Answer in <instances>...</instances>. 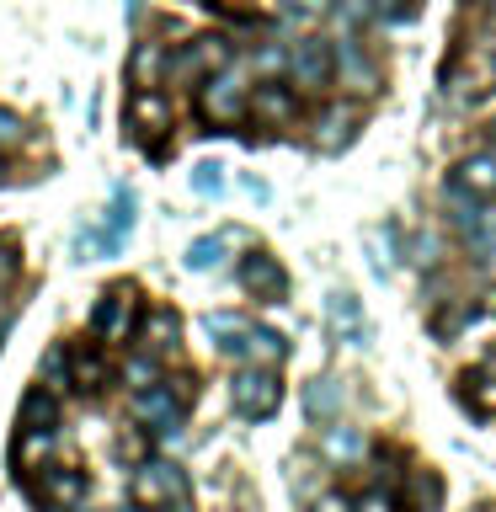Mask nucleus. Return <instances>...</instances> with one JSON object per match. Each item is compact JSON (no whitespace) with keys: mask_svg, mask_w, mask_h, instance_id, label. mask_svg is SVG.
I'll use <instances>...</instances> for the list:
<instances>
[{"mask_svg":"<svg viewBox=\"0 0 496 512\" xmlns=\"http://www.w3.org/2000/svg\"><path fill=\"white\" fill-rule=\"evenodd\" d=\"M123 512H150V507H139V502H134V507H123Z\"/></svg>","mask_w":496,"mask_h":512,"instance_id":"40","label":"nucleus"},{"mask_svg":"<svg viewBox=\"0 0 496 512\" xmlns=\"http://www.w3.org/2000/svg\"><path fill=\"white\" fill-rule=\"evenodd\" d=\"M123 6H128V16H134V11H139V0H123Z\"/></svg>","mask_w":496,"mask_h":512,"instance_id":"39","label":"nucleus"},{"mask_svg":"<svg viewBox=\"0 0 496 512\" xmlns=\"http://www.w3.org/2000/svg\"><path fill=\"white\" fill-rule=\"evenodd\" d=\"M288 75L299 91H326L336 80V48L326 38H299L288 48Z\"/></svg>","mask_w":496,"mask_h":512,"instance_id":"6","label":"nucleus"},{"mask_svg":"<svg viewBox=\"0 0 496 512\" xmlns=\"http://www.w3.org/2000/svg\"><path fill=\"white\" fill-rule=\"evenodd\" d=\"M134 320H139V288L134 283H112L91 310V336L102 347H118V342H128Z\"/></svg>","mask_w":496,"mask_h":512,"instance_id":"2","label":"nucleus"},{"mask_svg":"<svg viewBox=\"0 0 496 512\" xmlns=\"http://www.w3.org/2000/svg\"><path fill=\"white\" fill-rule=\"evenodd\" d=\"M70 368H75V390L80 395H102L112 384V363L102 352H70Z\"/></svg>","mask_w":496,"mask_h":512,"instance_id":"20","label":"nucleus"},{"mask_svg":"<svg viewBox=\"0 0 496 512\" xmlns=\"http://www.w3.org/2000/svg\"><path fill=\"white\" fill-rule=\"evenodd\" d=\"M155 374H160V368H155V352H144V358H128V368H123V379L134 384V390H150V384H160Z\"/></svg>","mask_w":496,"mask_h":512,"instance_id":"30","label":"nucleus"},{"mask_svg":"<svg viewBox=\"0 0 496 512\" xmlns=\"http://www.w3.org/2000/svg\"><path fill=\"white\" fill-rule=\"evenodd\" d=\"M192 187H198L203 198H214V192L224 187V176H219V166H214V160H203V166L192 171Z\"/></svg>","mask_w":496,"mask_h":512,"instance_id":"32","label":"nucleus"},{"mask_svg":"<svg viewBox=\"0 0 496 512\" xmlns=\"http://www.w3.org/2000/svg\"><path fill=\"white\" fill-rule=\"evenodd\" d=\"M336 75H342L352 91H374V80H379V75H374V64H368V59H363L352 43L336 48Z\"/></svg>","mask_w":496,"mask_h":512,"instance_id":"22","label":"nucleus"},{"mask_svg":"<svg viewBox=\"0 0 496 512\" xmlns=\"http://www.w3.org/2000/svg\"><path fill=\"white\" fill-rule=\"evenodd\" d=\"M128 411H134V422L150 427L155 438H171L187 406L171 395V384H150V390H134V406H128Z\"/></svg>","mask_w":496,"mask_h":512,"instance_id":"7","label":"nucleus"},{"mask_svg":"<svg viewBox=\"0 0 496 512\" xmlns=\"http://www.w3.org/2000/svg\"><path fill=\"white\" fill-rule=\"evenodd\" d=\"M203 326H208V336H224V342H219V347H230V342H235V336H240V331H246V320H240V315H208V320H203Z\"/></svg>","mask_w":496,"mask_h":512,"instance_id":"31","label":"nucleus"},{"mask_svg":"<svg viewBox=\"0 0 496 512\" xmlns=\"http://www.w3.org/2000/svg\"><path fill=\"white\" fill-rule=\"evenodd\" d=\"M326 310H331V326L342 331V342L363 347L368 336H374V331H368V320H363V310H358V299H352V294H331V304H326Z\"/></svg>","mask_w":496,"mask_h":512,"instance_id":"17","label":"nucleus"},{"mask_svg":"<svg viewBox=\"0 0 496 512\" xmlns=\"http://www.w3.org/2000/svg\"><path fill=\"white\" fill-rule=\"evenodd\" d=\"M230 400H235L240 416H251V422L272 416V411L283 406V379H278V368H256V363H246V368L235 374V384H230Z\"/></svg>","mask_w":496,"mask_h":512,"instance_id":"4","label":"nucleus"},{"mask_svg":"<svg viewBox=\"0 0 496 512\" xmlns=\"http://www.w3.org/2000/svg\"><path fill=\"white\" fill-rule=\"evenodd\" d=\"M43 390L48 395H64V390H75V368H70V347H54L43 358Z\"/></svg>","mask_w":496,"mask_h":512,"instance_id":"23","label":"nucleus"},{"mask_svg":"<svg viewBox=\"0 0 496 512\" xmlns=\"http://www.w3.org/2000/svg\"><path fill=\"white\" fill-rule=\"evenodd\" d=\"M70 512H80V507H70Z\"/></svg>","mask_w":496,"mask_h":512,"instance_id":"43","label":"nucleus"},{"mask_svg":"<svg viewBox=\"0 0 496 512\" xmlns=\"http://www.w3.org/2000/svg\"><path fill=\"white\" fill-rule=\"evenodd\" d=\"M491 128H496V123H491Z\"/></svg>","mask_w":496,"mask_h":512,"instance_id":"44","label":"nucleus"},{"mask_svg":"<svg viewBox=\"0 0 496 512\" xmlns=\"http://www.w3.org/2000/svg\"><path fill=\"white\" fill-rule=\"evenodd\" d=\"M128 224H134V192H128V187H118V192H112V219H107V235H102V246H107V251L123 240V230H128Z\"/></svg>","mask_w":496,"mask_h":512,"instance_id":"25","label":"nucleus"},{"mask_svg":"<svg viewBox=\"0 0 496 512\" xmlns=\"http://www.w3.org/2000/svg\"><path fill=\"white\" fill-rule=\"evenodd\" d=\"M320 454L331 464H358L363 459V432L358 427H331L326 438H320Z\"/></svg>","mask_w":496,"mask_h":512,"instance_id":"21","label":"nucleus"},{"mask_svg":"<svg viewBox=\"0 0 496 512\" xmlns=\"http://www.w3.org/2000/svg\"><path fill=\"white\" fill-rule=\"evenodd\" d=\"M48 454H54V427H22L16 432V448H11L16 470H38Z\"/></svg>","mask_w":496,"mask_h":512,"instance_id":"18","label":"nucleus"},{"mask_svg":"<svg viewBox=\"0 0 496 512\" xmlns=\"http://www.w3.org/2000/svg\"><path fill=\"white\" fill-rule=\"evenodd\" d=\"M219 256H224V240H219V235H203V240H192L187 267H192V272H208V267H219Z\"/></svg>","mask_w":496,"mask_h":512,"instance_id":"29","label":"nucleus"},{"mask_svg":"<svg viewBox=\"0 0 496 512\" xmlns=\"http://www.w3.org/2000/svg\"><path fill=\"white\" fill-rule=\"evenodd\" d=\"M224 352H230V358H240V363H256V368H278V363L288 358V342H283L278 331H267V326H246Z\"/></svg>","mask_w":496,"mask_h":512,"instance_id":"10","label":"nucleus"},{"mask_svg":"<svg viewBox=\"0 0 496 512\" xmlns=\"http://www.w3.org/2000/svg\"><path fill=\"white\" fill-rule=\"evenodd\" d=\"M304 406H310V416H331L342 411V390H336V379H315L310 390H304Z\"/></svg>","mask_w":496,"mask_h":512,"instance_id":"26","label":"nucleus"},{"mask_svg":"<svg viewBox=\"0 0 496 512\" xmlns=\"http://www.w3.org/2000/svg\"><path fill=\"white\" fill-rule=\"evenodd\" d=\"M54 416H59V406H54L48 390H32L22 400V427H54Z\"/></svg>","mask_w":496,"mask_h":512,"instance_id":"27","label":"nucleus"},{"mask_svg":"<svg viewBox=\"0 0 496 512\" xmlns=\"http://www.w3.org/2000/svg\"><path fill=\"white\" fill-rule=\"evenodd\" d=\"M294 112H299V96H294V86L262 80V86L251 91V118H262V123H288Z\"/></svg>","mask_w":496,"mask_h":512,"instance_id":"15","label":"nucleus"},{"mask_svg":"<svg viewBox=\"0 0 496 512\" xmlns=\"http://www.w3.org/2000/svg\"><path fill=\"white\" fill-rule=\"evenodd\" d=\"M123 118H128V128H134V139H160L171 128V102L160 96L155 86H134V96H128V107H123Z\"/></svg>","mask_w":496,"mask_h":512,"instance_id":"8","label":"nucleus"},{"mask_svg":"<svg viewBox=\"0 0 496 512\" xmlns=\"http://www.w3.org/2000/svg\"><path fill=\"white\" fill-rule=\"evenodd\" d=\"M134 502L139 507H187V475L176 470V464H166V459H144L139 470H134Z\"/></svg>","mask_w":496,"mask_h":512,"instance_id":"5","label":"nucleus"},{"mask_svg":"<svg viewBox=\"0 0 496 512\" xmlns=\"http://www.w3.org/2000/svg\"><path fill=\"white\" fill-rule=\"evenodd\" d=\"M491 11H496V0H491Z\"/></svg>","mask_w":496,"mask_h":512,"instance_id":"42","label":"nucleus"},{"mask_svg":"<svg viewBox=\"0 0 496 512\" xmlns=\"http://www.w3.org/2000/svg\"><path fill=\"white\" fill-rule=\"evenodd\" d=\"M230 64H235V43L224 38V32H203V38H192V43H182V48L171 54V75H166V80L203 86L208 75L230 70Z\"/></svg>","mask_w":496,"mask_h":512,"instance_id":"1","label":"nucleus"},{"mask_svg":"<svg viewBox=\"0 0 496 512\" xmlns=\"http://www.w3.org/2000/svg\"><path fill=\"white\" fill-rule=\"evenodd\" d=\"M352 134H358V107H352V102H342V107H326V112H320V123H315V144H320L326 155L347 150V144H352Z\"/></svg>","mask_w":496,"mask_h":512,"instance_id":"13","label":"nucleus"},{"mask_svg":"<svg viewBox=\"0 0 496 512\" xmlns=\"http://www.w3.org/2000/svg\"><path fill=\"white\" fill-rule=\"evenodd\" d=\"M363 512H390V496H384V491H374V496L363 502Z\"/></svg>","mask_w":496,"mask_h":512,"instance_id":"38","label":"nucleus"},{"mask_svg":"<svg viewBox=\"0 0 496 512\" xmlns=\"http://www.w3.org/2000/svg\"><path fill=\"white\" fill-rule=\"evenodd\" d=\"M0 176H6V166H0Z\"/></svg>","mask_w":496,"mask_h":512,"instance_id":"41","label":"nucleus"},{"mask_svg":"<svg viewBox=\"0 0 496 512\" xmlns=\"http://www.w3.org/2000/svg\"><path fill=\"white\" fill-rule=\"evenodd\" d=\"M16 278V251H11V240H0V283Z\"/></svg>","mask_w":496,"mask_h":512,"instance_id":"36","label":"nucleus"},{"mask_svg":"<svg viewBox=\"0 0 496 512\" xmlns=\"http://www.w3.org/2000/svg\"><path fill=\"white\" fill-rule=\"evenodd\" d=\"M315 512H352V502H347V496H320V502H315Z\"/></svg>","mask_w":496,"mask_h":512,"instance_id":"37","label":"nucleus"},{"mask_svg":"<svg viewBox=\"0 0 496 512\" xmlns=\"http://www.w3.org/2000/svg\"><path fill=\"white\" fill-rule=\"evenodd\" d=\"M459 400L475 416H496V374L491 368H470V374L459 379Z\"/></svg>","mask_w":496,"mask_h":512,"instance_id":"19","label":"nucleus"},{"mask_svg":"<svg viewBox=\"0 0 496 512\" xmlns=\"http://www.w3.org/2000/svg\"><path fill=\"white\" fill-rule=\"evenodd\" d=\"M256 70H262L267 80L278 75V70H288V48H278V43H267L262 54H256Z\"/></svg>","mask_w":496,"mask_h":512,"instance_id":"33","label":"nucleus"},{"mask_svg":"<svg viewBox=\"0 0 496 512\" xmlns=\"http://www.w3.org/2000/svg\"><path fill=\"white\" fill-rule=\"evenodd\" d=\"M80 496H86V470H70V464H54V470H43V486H38V502L48 507H64L70 512Z\"/></svg>","mask_w":496,"mask_h":512,"instance_id":"14","label":"nucleus"},{"mask_svg":"<svg viewBox=\"0 0 496 512\" xmlns=\"http://www.w3.org/2000/svg\"><path fill=\"white\" fill-rule=\"evenodd\" d=\"M240 288H246L251 299H267V304H278L288 294V272L278 267V256H267V251H251L246 262H240Z\"/></svg>","mask_w":496,"mask_h":512,"instance_id":"9","label":"nucleus"},{"mask_svg":"<svg viewBox=\"0 0 496 512\" xmlns=\"http://www.w3.org/2000/svg\"><path fill=\"white\" fill-rule=\"evenodd\" d=\"M166 384H171V395L182 400V406H192V400H198V379H192V374H182V379H166Z\"/></svg>","mask_w":496,"mask_h":512,"instance_id":"35","label":"nucleus"},{"mask_svg":"<svg viewBox=\"0 0 496 512\" xmlns=\"http://www.w3.org/2000/svg\"><path fill=\"white\" fill-rule=\"evenodd\" d=\"M246 112H251V91L240 86V75L219 70V75H208L203 86H198V118H203V123L235 128L240 118H246Z\"/></svg>","mask_w":496,"mask_h":512,"instance_id":"3","label":"nucleus"},{"mask_svg":"<svg viewBox=\"0 0 496 512\" xmlns=\"http://www.w3.org/2000/svg\"><path fill=\"white\" fill-rule=\"evenodd\" d=\"M176 336H182V320H176V310H166V304H155L150 315H144V326H139V342L144 352H176Z\"/></svg>","mask_w":496,"mask_h":512,"instance_id":"16","label":"nucleus"},{"mask_svg":"<svg viewBox=\"0 0 496 512\" xmlns=\"http://www.w3.org/2000/svg\"><path fill=\"white\" fill-rule=\"evenodd\" d=\"M166 75H171V48L155 43V38L134 43V54H128V80H134V86H160Z\"/></svg>","mask_w":496,"mask_h":512,"instance_id":"12","label":"nucleus"},{"mask_svg":"<svg viewBox=\"0 0 496 512\" xmlns=\"http://www.w3.org/2000/svg\"><path fill=\"white\" fill-rule=\"evenodd\" d=\"M22 139H27V123L16 118V112L0 107V144H22Z\"/></svg>","mask_w":496,"mask_h":512,"instance_id":"34","label":"nucleus"},{"mask_svg":"<svg viewBox=\"0 0 496 512\" xmlns=\"http://www.w3.org/2000/svg\"><path fill=\"white\" fill-rule=\"evenodd\" d=\"M438 496H443L438 475H432V470H411V496L400 507H406V512H432V507H438Z\"/></svg>","mask_w":496,"mask_h":512,"instance_id":"24","label":"nucleus"},{"mask_svg":"<svg viewBox=\"0 0 496 512\" xmlns=\"http://www.w3.org/2000/svg\"><path fill=\"white\" fill-rule=\"evenodd\" d=\"M459 230H464V240H470L475 256H491L496 251V219L491 214H475L470 224H459Z\"/></svg>","mask_w":496,"mask_h":512,"instance_id":"28","label":"nucleus"},{"mask_svg":"<svg viewBox=\"0 0 496 512\" xmlns=\"http://www.w3.org/2000/svg\"><path fill=\"white\" fill-rule=\"evenodd\" d=\"M454 192H470V198L480 203H491L496 198V155L491 150H480V155H464L459 166H454V182H448Z\"/></svg>","mask_w":496,"mask_h":512,"instance_id":"11","label":"nucleus"}]
</instances>
